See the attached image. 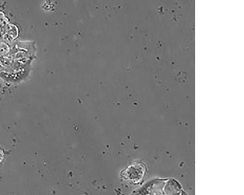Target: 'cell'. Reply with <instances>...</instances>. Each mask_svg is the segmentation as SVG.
<instances>
[{"instance_id":"1","label":"cell","mask_w":244,"mask_h":195,"mask_svg":"<svg viewBox=\"0 0 244 195\" xmlns=\"http://www.w3.org/2000/svg\"><path fill=\"white\" fill-rule=\"evenodd\" d=\"M176 78L179 83H183L186 81V79L187 78V75L186 73V72L181 71L176 75Z\"/></svg>"}]
</instances>
